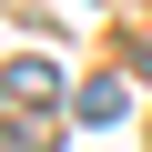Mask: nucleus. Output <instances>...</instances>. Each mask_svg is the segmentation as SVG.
Here are the masks:
<instances>
[{"mask_svg":"<svg viewBox=\"0 0 152 152\" xmlns=\"http://www.w3.org/2000/svg\"><path fill=\"white\" fill-rule=\"evenodd\" d=\"M122 102H132L122 81H81V91H71V112H81V122H122Z\"/></svg>","mask_w":152,"mask_h":152,"instance_id":"obj_1","label":"nucleus"},{"mask_svg":"<svg viewBox=\"0 0 152 152\" xmlns=\"http://www.w3.org/2000/svg\"><path fill=\"white\" fill-rule=\"evenodd\" d=\"M31 152H41V142H31Z\"/></svg>","mask_w":152,"mask_h":152,"instance_id":"obj_3","label":"nucleus"},{"mask_svg":"<svg viewBox=\"0 0 152 152\" xmlns=\"http://www.w3.org/2000/svg\"><path fill=\"white\" fill-rule=\"evenodd\" d=\"M51 91H61V81H51V61H20L10 81H0V102H51Z\"/></svg>","mask_w":152,"mask_h":152,"instance_id":"obj_2","label":"nucleus"}]
</instances>
